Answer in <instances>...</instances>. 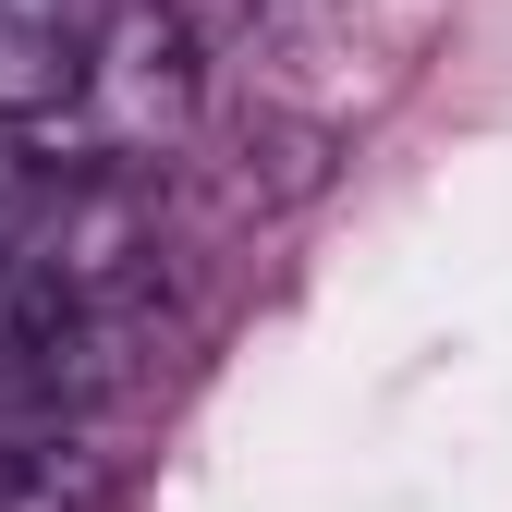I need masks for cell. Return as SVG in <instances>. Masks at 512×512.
I'll return each mask as SVG.
<instances>
[{
    "instance_id": "1",
    "label": "cell",
    "mask_w": 512,
    "mask_h": 512,
    "mask_svg": "<svg viewBox=\"0 0 512 512\" xmlns=\"http://www.w3.org/2000/svg\"><path fill=\"white\" fill-rule=\"evenodd\" d=\"M122 13V0H0V110L13 122H49L61 98H74L98 25Z\"/></svg>"
},
{
    "instance_id": "2",
    "label": "cell",
    "mask_w": 512,
    "mask_h": 512,
    "mask_svg": "<svg viewBox=\"0 0 512 512\" xmlns=\"http://www.w3.org/2000/svg\"><path fill=\"white\" fill-rule=\"evenodd\" d=\"M147 13H159L183 49H196V61H208V49H232V37L256 25V0H147Z\"/></svg>"
}]
</instances>
